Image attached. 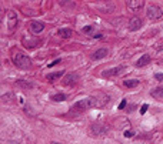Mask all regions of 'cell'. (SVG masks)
<instances>
[{"instance_id":"1","label":"cell","mask_w":163,"mask_h":144,"mask_svg":"<svg viewBox=\"0 0 163 144\" xmlns=\"http://www.w3.org/2000/svg\"><path fill=\"white\" fill-rule=\"evenodd\" d=\"M12 60H13L16 67L23 69V70L30 69V66H32V60L29 59V56H26L23 51H20V50L14 51L13 54H12Z\"/></svg>"},{"instance_id":"2","label":"cell","mask_w":163,"mask_h":144,"mask_svg":"<svg viewBox=\"0 0 163 144\" xmlns=\"http://www.w3.org/2000/svg\"><path fill=\"white\" fill-rule=\"evenodd\" d=\"M90 98H92L93 107H96V108L105 107L107 103H109V100H110V97H109L106 93H103V91H94V93L90 96Z\"/></svg>"},{"instance_id":"3","label":"cell","mask_w":163,"mask_h":144,"mask_svg":"<svg viewBox=\"0 0 163 144\" xmlns=\"http://www.w3.org/2000/svg\"><path fill=\"white\" fill-rule=\"evenodd\" d=\"M89 134L92 137H105L107 134V127L102 123H92L89 125Z\"/></svg>"},{"instance_id":"4","label":"cell","mask_w":163,"mask_h":144,"mask_svg":"<svg viewBox=\"0 0 163 144\" xmlns=\"http://www.w3.org/2000/svg\"><path fill=\"white\" fill-rule=\"evenodd\" d=\"M94 6H96V10H97V12L105 13V14L112 13L113 10L116 9V6H115V3H113L112 0H99Z\"/></svg>"},{"instance_id":"5","label":"cell","mask_w":163,"mask_h":144,"mask_svg":"<svg viewBox=\"0 0 163 144\" xmlns=\"http://www.w3.org/2000/svg\"><path fill=\"white\" fill-rule=\"evenodd\" d=\"M93 107V103H92V98L90 97H86V98H82L79 101H76L73 106H72V110H76V111H84L87 108H92Z\"/></svg>"},{"instance_id":"6","label":"cell","mask_w":163,"mask_h":144,"mask_svg":"<svg viewBox=\"0 0 163 144\" xmlns=\"http://www.w3.org/2000/svg\"><path fill=\"white\" fill-rule=\"evenodd\" d=\"M146 14H147V17L150 20H159V19H162L163 10L158 5H150L147 7V10H146Z\"/></svg>"},{"instance_id":"7","label":"cell","mask_w":163,"mask_h":144,"mask_svg":"<svg viewBox=\"0 0 163 144\" xmlns=\"http://www.w3.org/2000/svg\"><path fill=\"white\" fill-rule=\"evenodd\" d=\"M126 6L127 9L133 12V13H139L140 10L143 9L144 0H126Z\"/></svg>"},{"instance_id":"8","label":"cell","mask_w":163,"mask_h":144,"mask_svg":"<svg viewBox=\"0 0 163 144\" xmlns=\"http://www.w3.org/2000/svg\"><path fill=\"white\" fill-rule=\"evenodd\" d=\"M77 81H79V74L77 73H69V74L63 76V79H62V84L66 86V87H72Z\"/></svg>"},{"instance_id":"9","label":"cell","mask_w":163,"mask_h":144,"mask_svg":"<svg viewBox=\"0 0 163 144\" xmlns=\"http://www.w3.org/2000/svg\"><path fill=\"white\" fill-rule=\"evenodd\" d=\"M123 71H125V67L117 66V67H112V69H107L105 71H102V76L103 77H116V76H120Z\"/></svg>"},{"instance_id":"10","label":"cell","mask_w":163,"mask_h":144,"mask_svg":"<svg viewBox=\"0 0 163 144\" xmlns=\"http://www.w3.org/2000/svg\"><path fill=\"white\" fill-rule=\"evenodd\" d=\"M6 20H7V27L10 30H13L16 27V24H17V14L14 13L13 10H9L6 13Z\"/></svg>"},{"instance_id":"11","label":"cell","mask_w":163,"mask_h":144,"mask_svg":"<svg viewBox=\"0 0 163 144\" xmlns=\"http://www.w3.org/2000/svg\"><path fill=\"white\" fill-rule=\"evenodd\" d=\"M29 30H30V33L32 34H40V33L44 30V24L40 23V22H30L29 23Z\"/></svg>"},{"instance_id":"12","label":"cell","mask_w":163,"mask_h":144,"mask_svg":"<svg viewBox=\"0 0 163 144\" xmlns=\"http://www.w3.org/2000/svg\"><path fill=\"white\" fill-rule=\"evenodd\" d=\"M143 26V22L140 17H132L129 20V30L130 32H136V30H140V27Z\"/></svg>"},{"instance_id":"13","label":"cell","mask_w":163,"mask_h":144,"mask_svg":"<svg viewBox=\"0 0 163 144\" xmlns=\"http://www.w3.org/2000/svg\"><path fill=\"white\" fill-rule=\"evenodd\" d=\"M113 127L117 129V130H123V129H127L129 127V120L126 117H120V118H115L113 121Z\"/></svg>"},{"instance_id":"14","label":"cell","mask_w":163,"mask_h":144,"mask_svg":"<svg viewBox=\"0 0 163 144\" xmlns=\"http://www.w3.org/2000/svg\"><path fill=\"white\" fill-rule=\"evenodd\" d=\"M107 54H109V50H107L106 47H102V49H97V50L92 54V59H93V60H100V59H105Z\"/></svg>"},{"instance_id":"15","label":"cell","mask_w":163,"mask_h":144,"mask_svg":"<svg viewBox=\"0 0 163 144\" xmlns=\"http://www.w3.org/2000/svg\"><path fill=\"white\" fill-rule=\"evenodd\" d=\"M150 96H152L154 100L163 103V87H158V88H154V90H152V91H150Z\"/></svg>"},{"instance_id":"16","label":"cell","mask_w":163,"mask_h":144,"mask_svg":"<svg viewBox=\"0 0 163 144\" xmlns=\"http://www.w3.org/2000/svg\"><path fill=\"white\" fill-rule=\"evenodd\" d=\"M150 60H152V57H150L149 54H143V56L140 57L139 60L136 61V66H137V67H144V66L149 64Z\"/></svg>"},{"instance_id":"17","label":"cell","mask_w":163,"mask_h":144,"mask_svg":"<svg viewBox=\"0 0 163 144\" xmlns=\"http://www.w3.org/2000/svg\"><path fill=\"white\" fill-rule=\"evenodd\" d=\"M23 46L27 47V49H33V47L39 46V40H37V39H27V37H24L23 39Z\"/></svg>"},{"instance_id":"18","label":"cell","mask_w":163,"mask_h":144,"mask_svg":"<svg viewBox=\"0 0 163 144\" xmlns=\"http://www.w3.org/2000/svg\"><path fill=\"white\" fill-rule=\"evenodd\" d=\"M60 76H65V71H63V70L55 71V73H50V74H46V80L47 81H55V80H57Z\"/></svg>"},{"instance_id":"19","label":"cell","mask_w":163,"mask_h":144,"mask_svg":"<svg viewBox=\"0 0 163 144\" xmlns=\"http://www.w3.org/2000/svg\"><path fill=\"white\" fill-rule=\"evenodd\" d=\"M123 86H125L126 88H135L139 86V80H136V79L125 80V81H123Z\"/></svg>"},{"instance_id":"20","label":"cell","mask_w":163,"mask_h":144,"mask_svg":"<svg viewBox=\"0 0 163 144\" xmlns=\"http://www.w3.org/2000/svg\"><path fill=\"white\" fill-rule=\"evenodd\" d=\"M57 33H59V36L63 39H69V37H72V34H73V32H72L70 29H60Z\"/></svg>"},{"instance_id":"21","label":"cell","mask_w":163,"mask_h":144,"mask_svg":"<svg viewBox=\"0 0 163 144\" xmlns=\"http://www.w3.org/2000/svg\"><path fill=\"white\" fill-rule=\"evenodd\" d=\"M16 87H22V88H33V84L29 81H23V80H17L16 81Z\"/></svg>"},{"instance_id":"22","label":"cell","mask_w":163,"mask_h":144,"mask_svg":"<svg viewBox=\"0 0 163 144\" xmlns=\"http://www.w3.org/2000/svg\"><path fill=\"white\" fill-rule=\"evenodd\" d=\"M82 32H83V34H86V36H94V29L92 27V26H84V27L82 29Z\"/></svg>"},{"instance_id":"23","label":"cell","mask_w":163,"mask_h":144,"mask_svg":"<svg viewBox=\"0 0 163 144\" xmlns=\"http://www.w3.org/2000/svg\"><path fill=\"white\" fill-rule=\"evenodd\" d=\"M51 100H53V101H65V100H66V94L57 93V94H55V96H51Z\"/></svg>"},{"instance_id":"24","label":"cell","mask_w":163,"mask_h":144,"mask_svg":"<svg viewBox=\"0 0 163 144\" xmlns=\"http://www.w3.org/2000/svg\"><path fill=\"white\" fill-rule=\"evenodd\" d=\"M123 135H125L126 139H130V137H135V131H133V130H126L125 133H123Z\"/></svg>"},{"instance_id":"25","label":"cell","mask_w":163,"mask_h":144,"mask_svg":"<svg viewBox=\"0 0 163 144\" xmlns=\"http://www.w3.org/2000/svg\"><path fill=\"white\" fill-rule=\"evenodd\" d=\"M10 97H12V93L3 94V96H2V101H3V103H5V101H9V100H10Z\"/></svg>"},{"instance_id":"26","label":"cell","mask_w":163,"mask_h":144,"mask_svg":"<svg viewBox=\"0 0 163 144\" xmlns=\"http://www.w3.org/2000/svg\"><path fill=\"white\" fill-rule=\"evenodd\" d=\"M147 108H149V106H147V104H143V106L140 107V114H144V113L147 111Z\"/></svg>"},{"instance_id":"27","label":"cell","mask_w":163,"mask_h":144,"mask_svg":"<svg viewBox=\"0 0 163 144\" xmlns=\"http://www.w3.org/2000/svg\"><path fill=\"white\" fill-rule=\"evenodd\" d=\"M154 79L158 80V81H163V73H158V74H154Z\"/></svg>"},{"instance_id":"28","label":"cell","mask_w":163,"mask_h":144,"mask_svg":"<svg viewBox=\"0 0 163 144\" xmlns=\"http://www.w3.org/2000/svg\"><path fill=\"white\" fill-rule=\"evenodd\" d=\"M59 63H60V59H56L55 61H51L50 64H47V66H49V67H53V66H57Z\"/></svg>"},{"instance_id":"29","label":"cell","mask_w":163,"mask_h":144,"mask_svg":"<svg viewBox=\"0 0 163 144\" xmlns=\"http://www.w3.org/2000/svg\"><path fill=\"white\" fill-rule=\"evenodd\" d=\"M125 107H126V100H122V103L119 104V110H123Z\"/></svg>"}]
</instances>
